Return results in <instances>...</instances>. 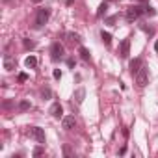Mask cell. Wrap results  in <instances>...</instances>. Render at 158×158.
<instances>
[{
  "instance_id": "obj_20",
  "label": "cell",
  "mask_w": 158,
  "mask_h": 158,
  "mask_svg": "<svg viewBox=\"0 0 158 158\" xmlns=\"http://www.w3.org/2000/svg\"><path fill=\"white\" fill-rule=\"evenodd\" d=\"M23 43H24V47H26V48H34V47H35V43H34V41H30V39H24Z\"/></svg>"
},
{
  "instance_id": "obj_24",
  "label": "cell",
  "mask_w": 158,
  "mask_h": 158,
  "mask_svg": "<svg viewBox=\"0 0 158 158\" xmlns=\"http://www.w3.org/2000/svg\"><path fill=\"white\" fill-rule=\"evenodd\" d=\"M115 21H117V17H115V15H114V17H108V19H106V23H108V24H115Z\"/></svg>"
},
{
  "instance_id": "obj_10",
  "label": "cell",
  "mask_w": 158,
  "mask_h": 158,
  "mask_svg": "<svg viewBox=\"0 0 158 158\" xmlns=\"http://www.w3.org/2000/svg\"><path fill=\"white\" fill-rule=\"evenodd\" d=\"M50 115H52V117H56V119H60V117L63 115V108H61V104H60V102H54V104L50 106Z\"/></svg>"
},
{
  "instance_id": "obj_23",
  "label": "cell",
  "mask_w": 158,
  "mask_h": 158,
  "mask_svg": "<svg viewBox=\"0 0 158 158\" xmlns=\"http://www.w3.org/2000/svg\"><path fill=\"white\" fill-rule=\"evenodd\" d=\"M52 74H54L56 80H60V78H61V71H60V69H54V73H52Z\"/></svg>"
},
{
  "instance_id": "obj_19",
  "label": "cell",
  "mask_w": 158,
  "mask_h": 158,
  "mask_svg": "<svg viewBox=\"0 0 158 158\" xmlns=\"http://www.w3.org/2000/svg\"><path fill=\"white\" fill-rule=\"evenodd\" d=\"M41 95H43V99H50V97H52V91H50L48 88H45V89L41 91Z\"/></svg>"
},
{
  "instance_id": "obj_14",
  "label": "cell",
  "mask_w": 158,
  "mask_h": 158,
  "mask_svg": "<svg viewBox=\"0 0 158 158\" xmlns=\"http://www.w3.org/2000/svg\"><path fill=\"white\" fill-rule=\"evenodd\" d=\"M24 65H26L28 69H34V67L37 65V58H35V56H28V58L24 60Z\"/></svg>"
},
{
  "instance_id": "obj_5",
  "label": "cell",
  "mask_w": 158,
  "mask_h": 158,
  "mask_svg": "<svg viewBox=\"0 0 158 158\" xmlns=\"http://www.w3.org/2000/svg\"><path fill=\"white\" fill-rule=\"evenodd\" d=\"M128 54H130V39L127 37V39H123L121 41V45H119V56L121 58H128Z\"/></svg>"
},
{
  "instance_id": "obj_32",
  "label": "cell",
  "mask_w": 158,
  "mask_h": 158,
  "mask_svg": "<svg viewBox=\"0 0 158 158\" xmlns=\"http://www.w3.org/2000/svg\"><path fill=\"white\" fill-rule=\"evenodd\" d=\"M4 2H10V0H4Z\"/></svg>"
},
{
  "instance_id": "obj_29",
  "label": "cell",
  "mask_w": 158,
  "mask_h": 158,
  "mask_svg": "<svg viewBox=\"0 0 158 158\" xmlns=\"http://www.w3.org/2000/svg\"><path fill=\"white\" fill-rule=\"evenodd\" d=\"M154 50H156V52H158V41H156V43H154Z\"/></svg>"
},
{
  "instance_id": "obj_30",
  "label": "cell",
  "mask_w": 158,
  "mask_h": 158,
  "mask_svg": "<svg viewBox=\"0 0 158 158\" xmlns=\"http://www.w3.org/2000/svg\"><path fill=\"white\" fill-rule=\"evenodd\" d=\"M32 2H35V4H39V2H43V0H32Z\"/></svg>"
},
{
  "instance_id": "obj_12",
  "label": "cell",
  "mask_w": 158,
  "mask_h": 158,
  "mask_svg": "<svg viewBox=\"0 0 158 158\" xmlns=\"http://www.w3.org/2000/svg\"><path fill=\"white\" fill-rule=\"evenodd\" d=\"M84 97H86V89H84V88H80V89H76V91H74V101H76L78 104H82V102H84Z\"/></svg>"
},
{
  "instance_id": "obj_8",
  "label": "cell",
  "mask_w": 158,
  "mask_h": 158,
  "mask_svg": "<svg viewBox=\"0 0 158 158\" xmlns=\"http://www.w3.org/2000/svg\"><path fill=\"white\" fill-rule=\"evenodd\" d=\"M61 127H63L65 130H73V128L76 127V119H74V115H65V117L61 119Z\"/></svg>"
},
{
  "instance_id": "obj_28",
  "label": "cell",
  "mask_w": 158,
  "mask_h": 158,
  "mask_svg": "<svg viewBox=\"0 0 158 158\" xmlns=\"http://www.w3.org/2000/svg\"><path fill=\"white\" fill-rule=\"evenodd\" d=\"M73 2H74V0H67V2H65V4H67V6H71Z\"/></svg>"
},
{
  "instance_id": "obj_21",
  "label": "cell",
  "mask_w": 158,
  "mask_h": 158,
  "mask_svg": "<svg viewBox=\"0 0 158 158\" xmlns=\"http://www.w3.org/2000/svg\"><path fill=\"white\" fill-rule=\"evenodd\" d=\"M43 152H45V149H43V147H35V149H34V156H41Z\"/></svg>"
},
{
  "instance_id": "obj_26",
  "label": "cell",
  "mask_w": 158,
  "mask_h": 158,
  "mask_svg": "<svg viewBox=\"0 0 158 158\" xmlns=\"http://www.w3.org/2000/svg\"><path fill=\"white\" fill-rule=\"evenodd\" d=\"M67 65L69 67H74V60H67Z\"/></svg>"
},
{
  "instance_id": "obj_9",
  "label": "cell",
  "mask_w": 158,
  "mask_h": 158,
  "mask_svg": "<svg viewBox=\"0 0 158 158\" xmlns=\"http://www.w3.org/2000/svg\"><path fill=\"white\" fill-rule=\"evenodd\" d=\"M141 67H143V61H141V58H134V60L128 63V69H130V73H132V74H136V73H138Z\"/></svg>"
},
{
  "instance_id": "obj_2",
  "label": "cell",
  "mask_w": 158,
  "mask_h": 158,
  "mask_svg": "<svg viewBox=\"0 0 158 158\" xmlns=\"http://www.w3.org/2000/svg\"><path fill=\"white\" fill-rule=\"evenodd\" d=\"M143 13V8L141 6H128L127 8V11H125V19H127V23H134V21H138L139 19V15Z\"/></svg>"
},
{
  "instance_id": "obj_18",
  "label": "cell",
  "mask_w": 158,
  "mask_h": 158,
  "mask_svg": "<svg viewBox=\"0 0 158 158\" xmlns=\"http://www.w3.org/2000/svg\"><path fill=\"white\" fill-rule=\"evenodd\" d=\"M143 13H145V15H149V17H154V15H156V11H154L151 6H145V8H143Z\"/></svg>"
},
{
  "instance_id": "obj_6",
  "label": "cell",
  "mask_w": 158,
  "mask_h": 158,
  "mask_svg": "<svg viewBox=\"0 0 158 158\" xmlns=\"http://www.w3.org/2000/svg\"><path fill=\"white\" fill-rule=\"evenodd\" d=\"M30 136L37 141V143H45V130L43 128H39V127H34L32 130H30Z\"/></svg>"
},
{
  "instance_id": "obj_17",
  "label": "cell",
  "mask_w": 158,
  "mask_h": 158,
  "mask_svg": "<svg viewBox=\"0 0 158 158\" xmlns=\"http://www.w3.org/2000/svg\"><path fill=\"white\" fill-rule=\"evenodd\" d=\"M32 108V102L30 101H21L19 102V112H28Z\"/></svg>"
},
{
  "instance_id": "obj_3",
  "label": "cell",
  "mask_w": 158,
  "mask_h": 158,
  "mask_svg": "<svg viewBox=\"0 0 158 158\" xmlns=\"http://www.w3.org/2000/svg\"><path fill=\"white\" fill-rule=\"evenodd\" d=\"M147 82H149V69L143 65V67L136 73V84H138L139 88H145Z\"/></svg>"
},
{
  "instance_id": "obj_15",
  "label": "cell",
  "mask_w": 158,
  "mask_h": 158,
  "mask_svg": "<svg viewBox=\"0 0 158 158\" xmlns=\"http://www.w3.org/2000/svg\"><path fill=\"white\" fill-rule=\"evenodd\" d=\"M78 54H80L82 60H86V61H89V58H91V54H89V50H88L86 47H80V48H78Z\"/></svg>"
},
{
  "instance_id": "obj_13",
  "label": "cell",
  "mask_w": 158,
  "mask_h": 158,
  "mask_svg": "<svg viewBox=\"0 0 158 158\" xmlns=\"http://www.w3.org/2000/svg\"><path fill=\"white\" fill-rule=\"evenodd\" d=\"M101 39H102V43H104L106 47L112 45V34H110V32H104V30H102V32H101Z\"/></svg>"
},
{
  "instance_id": "obj_27",
  "label": "cell",
  "mask_w": 158,
  "mask_h": 158,
  "mask_svg": "<svg viewBox=\"0 0 158 158\" xmlns=\"http://www.w3.org/2000/svg\"><path fill=\"white\" fill-rule=\"evenodd\" d=\"M63 152H65V154L69 156V154H71V149H69V147H63Z\"/></svg>"
},
{
  "instance_id": "obj_1",
  "label": "cell",
  "mask_w": 158,
  "mask_h": 158,
  "mask_svg": "<svg viewBox=\"0 0 158 158\" xmlns=\"http://www.w3.org/2000/svg\"><path fill=\"white\" fill-rule=\"evenodd\" d=\"M50 19V10L48 8H39L35 13V21H34V28H43Z\"/></svg>"
},
{
  "instance_id": "obj_7",
  "label": "cell",
  "mask_w": 158,
  "mask_h": 158,
  "mask_svg": "<svg viewBox=\"0 0 158 158\" xmlns=\"http://www.w3.org/2000/svg\"><path fill=\"white\" fill-rule=\"evenodd\" d=\"M15 67H17L15 58L11 54H4V69L6 71H15Z\"/></svg>"
},
{
  "instance_id": "obj_16",
  "label": "cell",
  "mask_w": 158,
  "mask_h": 158,
  "mask_svg": "<svg viewBox=\"0 0 158 158\" xmlns=\"http://www.w3.org/2000/svg\"><path fill=\"white\" fill-rule=\"evenodd\" d=\"M106 10H108V2H106V0H104V2L99 6V10H97V17L101 19L102 15H106Z\"/></svg>"
},
{
  "instance_id": "obj_31",
  "label": "cell",
  "mask_w": 158,
  "mask_h": 158,
  "mask_svg": "<svg viewBox=\"0 0 158 158\" xmlns=\"http://www.w3.org/2000/svg\"><path fill=\"white\" fill-rule=\"evenodd\" d=\"M106 2H112V0H106Z\"/></svg>"
},
{
  "instance_id": "obj_25",
  "label": "cell",
  "mask_w": 158,
  "mask_h": 158,
  "mask_svg": "<svg viewBox=\"0 0 158 158\" xmlns=\"http://www.w3.org/2000/svg\"><path fill=\"white\" fill-rule=\"evenodd\" d=\"M141 30L147 32V34H152V28H149V26H145V24H141Z\"/></svg>"
},
{
  "instance_id": "obj_4",
  "label": "cell",
  "mask_w": 158,
  "mask_h": 158,
  "mask_svg": "<svg viewBox=\"0 0 158 158\" xmlns=\"http://www.w3.org/2000/svg\"><path fill=\"white\" fill-rule=\"evenodd\" d=\"M63 54H65L63 45H61L60 41L52 43V47H50V58H52L54 61H58V60H61V58H63Z\"/></svg>"
},
{
  "instance_id": "obj_22",
  "label": "cell",
  "mask_w": 158,
  "mask_h": 158,
  "mask_svg": "<svg viewBox=\"0 0 158 158\" xmlns=\"http://www.w3.org/2000/svg\"><path fill=\"white\" fill-rule=\"evenodd\" d=\"M17 80H19V82H26V80H28V74H26V73H21Z\"/></svg>"
},
{
  "instance_id": "obj_11",
  "label": "cell",
  "mask_w": 158,
  "mask_h": 158,
  "mask_svg": "<svg viewBox=\"0 0 158 158\" xmlns=\"http://www.w3.org/2000/svg\"><path fill=\"white\" fill-rule=\"evenodd\" d=\"M65 39H67L71 45H78V43H80V35L74 34V32H67V34H65Z\"/></svg>"
}]
</instances>
